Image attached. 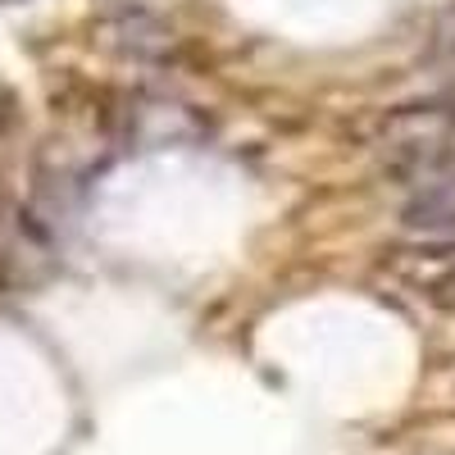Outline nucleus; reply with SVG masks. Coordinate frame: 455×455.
Returning a JSON list of instances; mask_svg holds the SVG:
<instances>
[{"label":"nucleus","mask_w":455,"mask_h":455,"mask_svg":"<svg viewBox=\"0 0 455 455\" xmlns=\"http://www.w3.org/2000/svg\"><path fill=\"white\" fill-rule=\"evenodd\" d=\"M405 223L424 228V233H446V228H455V164L451 160L419 182V192L405 205Z\"/></svg>","instance_id":"obj_1"},{"label":"nucleus","mask_w":455,"mask_h":455,"mask_svg":"<svg viewBox=\"0 0 455 455\" xmlns=\"http://www.w3.org/2000/svg\"><path fill=\"white\" fill-rule=\"evenodd\" d=\"M109 46L132 60H164L173 51V32L146 10H128L109 23Z\"/></svg>","instance_id":"obj_2"}]
</instances>
